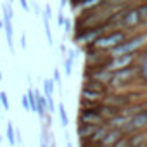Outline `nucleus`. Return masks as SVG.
Here are the masks:
<instances>
[{"instance_id":"34","label":"nucleus","mask_w":147,"mask_h":147,"mask_svg":"<svg viewBox=\"0 0 147 147\" xmlns=\"http://www.w3.org/2000/svg\"><path fill=\"white\" fill-rule=\"evenodd\" d=\"M66 4H67V0H61V5H59V9H64V7H66Z\"/></svg>"},{"instance_id":"17","label":"nucleus","mask_w":147,"mask_h":147,"mask_svg":"<svg viewBox=\"0 0 147 147\" xmlns=\"http://www.w3.org/2000/svg\"><path fill=\"white\" fill-rule=\"evenodd\" d=\"M57 113H59V118H61V125H62V128H66V126L69 125V118H67V113H66V107H64L62 102L57 104Z\"/></svg>"},{"instance_id":"5","label":"nucleus","mask_w":147,"mask_h":147,"mask_svg":"<svg viewBox=\"0 0 147 147\" xmlns=\"http://www.w3.org/2000/svg\"><path fill=\"white\" fill-rule=\"evenodd\" d=\"M138 97L137 92H109L106 97H104V102L106 106H111V107H118V109H125L128 106H131V102Z\"/></svg>"},{"instance_id":"9","label":"nucleus","mask_w":147,"mask_h":147,"mask_svg":"<svg viewBox=\"0 0 147 147\" xmlns=\"http://www.w3.org/2000/svg\"><path fill=\"white\" fill-rule=\"evenodd\" d=\"M82 88L90 90V92H97V94H102V95H107V94L111 92L107 85H104V83H100V82H95V80H83Z\"/></svg>"},{"instance_id":"36","label":"nucleus","mask_w":147,"mask_h":147,"mask_svg":"<svg viewBox=\"0 0 147 147\" xmlns=\"http://www.w3.org/2000/svg\"><path fill=\"white\" fill-rule=\"evenodd\" d=\"M2 78H4V76H2V69H0V82H2Z\"/></svg>"},{"instance_id":"4","label":"nucleus","mask_w":147,"mask_h":147,"mask_svg":"<svg viewBox=\"0 0 147 147\" xmlns=\"http://www.w3.org/2000/svg\"><path fill=\"white\" fill-rule=\"evenodd\" d=\"M107 31V26L106 24H99V26H94V28H85V30H80V31H75L73 35V43H82V45H94L104 33Z\"/></svg>"},{"instance_id":"33","label":"nucleus","mask_w":147,"mask_h":147,"mask_svg":"<svg viewBox=\"0 0 147 147\" xmlns=\"http://www.w3.org/2000/svg\"><path fill=\"white\" fill-rule=\"evenodd\" d=\"M21 142H23V135L19 130H16V144H21Z\"/></svg>"},{"instance_id":"26","label":"nucleus","mask_w":147,"mask_h":147,"mask_svg":"<svg viewBox=\"0 0 147 147\" xmlns=\"http://www.w3.org/2000/svg\"><path fill=\"white\" fill-rule=\"evenodd\" d=\"M64 19H66V18H64V11L59 9V12H57V24H59L61 28L64 26Z\"/></svg>"},{"instance_id":"19","label":"nucleus","mask_w":147,"mask_h":147,"mask_svg":"<svg viewBox=\"0 0 147 147\" xmlns=\"http://www.w3.org/2000/svg\"><path fill=\"white\" fill-rule=\"evenodd\" d=\"M62 67H64V75L66 76H71V73H73V61L71 59H62Z\"/></svg>"},{"instance_id":"2","label":"nucleus","mask_w":147,"mask_h":147,"mask_svg":"<svg viewBox=\"0 0 147 147\" xmlns=\"http://www.w3.org/2000/svg\"><path fill=\"white\" fill-rule=\"evenodd\" d=\"M147 45V33H137L130 38H126L121 45L109 50V55H123V54H138L140 49Z\"/></svg>"},{"instance_id":"30","label":"nucleus","mask_w":147,"mask_h":147,"mask_svg":"<svg viewBox=\"0 0 147 147\" xmlns=\"http://www.w3.org/2000/svg\"><path fill=\"white\" fill-rule=\"evenodd\" d=\"M19 5H21V7H23V9H24L26 12H28V11L31 9V7H30V2H28V0H19Z\"/></svg>"},{"instance_id":"6","label":"nucleus","mask_w":147,"mask_h":147,"mask_svg":"<svg viewBox=\"0 0 147 147\" xmlns=\"http://www.w3.org/2000/svg\"><path fill=\"white\" fill-rule=\"evenodd\" d=\"M138 59V54H123V55H111L106 67L111 69L113 73L119 71V69H125L128 66H133L135 61Z\"/></svg>"},{"instance_id":"3","label":"nucleus","mask_w":147,"mask_h":147,"mask_svg":"<svg viewBox=\"0 0 147 147\" xmlns=\"http://www.w3.org/2000/svg\"><path fill=\"white\" fill-rule=\"evenodd\" d=\"M126 38H128V35H126L125 30H109V31H106V33L94 43V47L99 49V50L109 52V50L116 49L118 45H121Z\"/></svg>"},{"instance_id":"1","label":"nucleus","mask_w":147,"mask_h":147,"mask_svg":"<svg viewBox=\"0 0 147 147\" xmlns=\"http://www.w3.org/2000/svg\"><path fill=\"white\" fill-rule=\"evenodd\" d=\"M138 78H140V67L138 66H128L125 69H119L113 75L109 90L111 92H121L123 88L133 85V82Z\"/></svg>"},{"instance_id":"24","label":"nucleus","mask_w":147,"mask_h":147,"mask_svg":"<svg viewBox=\"0 0 147 147\" xmlns=\"http://www.w3.org/2000/svg\"><path fill=\"white\" fill-rule=\"evenodd\" d=\"M21 104H23V107H24V111H26V113H31V107H30V99H28V95H26V94L21 97Z\"/></svg>"},{"instance_id":"35","label":"nucleus","mask_w":147,"mask_h":147,"mask_svg":"<svg viewBox=\"0 0 147 147\" xmlns=\"http://www.w3.org/2000/svg\"><path fill=\"white\" fill-rule=\"evenodd\" d=\"M66 147H75V145H73L71 142H67V145H66Z\"/></svg>"},{"instance_id":"28","label":"nucleus","mask_w":147,"mask_h":147,"mask_svg":"<svg viewBox=\"0 0 147 147\" xmlns=\"http://www.w3.org/2000/svg\"><path fill=\"white\" fill-rule=\"evenodd\" d=\"M67 59H71L73 62H75V59H76V50L75 49H71V50H67V55H66Z\"/></svg>"},{"instance_id":"12","label":"nucleus","mask_w":147,"mask_h":147,"mask_svg":"<svg viewBox=\"0 0 147 147\" xmlns=\"http://www.w3.org/2000/svg\"><path fill=\"white\" fill-rule=\"evenodd\" d=\"M123 135H125V133H123L121 130H118V128H109L107 133H106V137L102 138L100 144H102V145H107V147H113Z\"/></svg>"},{"instance_id":"23","label":"nucleus","mask_w":147,"mask_h":147,"mask_svg":"<svg viewBox=\"0 0 147 147\" xmlns=\"http://www.w3.org/2000/svg\"><path fill=\"white\" fill-rule=\"evenodd\" d=\"M138 67H140V78H144V80L147 82V55H145V59H144V64L138 66Z\"/></svg>"},{"instance_id":"13","label":"nucleus","mask_w":147,"mask_h":147,"mask_svg":"<svg viewBox=\"0 0 147 147\" xmlns=\"http://www.w3.org/2000/svg\"><path fill=\"white\" fill-rule=\"evenodd\" d=\"M130 147H147V133L144 131H133L130 133Z\"/></svg>"},{"instance_id":"37","label":"nucleus","mask_w":147,"mask_h":147,"mask_svg":"<svg viewBox=\"0 0 147 147\" xmlns=\"http://www.w3.org/2000/svg\"><path fill=\"white\" fill-rule=\"evenodd\" d=\"M12 2H14V0H7V4H11V5H12Z\"/></svg>"},{"instance_id":"14","label":"nucleus","mask_w":147,"mask_h":147,"mask_svg":"<svg viewBox=\"0 0 147 147\" xmlns=\"http://www.w3.org/2000/svg\"><path fill=\"white\" fill-rule=\"evenodd\" d=\"M4 31H5L9 49L14 50V28H12V19L11 18H4Z\"/></svg>"},{"instance_id":"25","label":"nucleus","mask_w":147,"mask_h":147,"mask_svg":"<svg viewBox=\"0 0 147 147\" xmlns=\"http://www.w3.org/2000/svg\"><path fill=\"white\" fill-rule=\"evenodd\" d=\"M54 82H55V85H57V87L61 88V85H62L61 82H62V80H61V71H59L57 67L54 69Z\"/></svg>"},{"instance_id":"39","label":"nucleus","mask_w":147,"mask_h":147,"mask_svg":"<svg viewBox=\"0 0 147 147\" xmlns=\"http://www.w3.org/2000/svg\"><path fill=\"white\" fill-rule=\"evenodd\" d=\"M125 2H128V0H125Z\"/></svg>"},{"instance_id":"11","label":"nucleus","mask_w":147,"mask_h":147,"mask_svg":"<svg viewBox=\"0 0 147 147\" xmlns=\"http://www.w3.org/2000/svg\"><path fill=\"white\" fill-rule=\"evenodd\" d=\"M97 128H99V126H95V125H83V123H78V126H76V135H78L80 142L92 138Z\"/></svg>"},{"instance_id":"18","label":"nucleus","mask_w":147,"mask_h":147,"mask_svg":"<svg viewBox=\"0 0 147 147\" xmlns=\"http://www.w3.org/2000/svg\"><path fill=\"white\" fill-rule=\"evenodd\" d=\"M5 135H7V140H9V144L14 147V145H16V130H14V125H12V121H7V126H5Z\"/></svg>"},{"instance_id":"27","label":"nucleus","mask_w":147,"mask_h":147,"mask_svg":"<svg viewBox=\"0 0 147 147\" xmlns=\"http://www.w3.org/2000/svg\"><path fill=\"white\" fill-rule=\"evenodd\" d=\"M19 45H21V49H26V35H24V31L21 33V36H19Z\"/></svg>"},{"instance_id":"7","label":"nucleus","mask_w":147,"mask_h":147,"mask_svg":"<svg viewBox=\"0 0 147 147\" xmlns=\"http://www.w3.org/2000/svg\"><path fill=\"white\" fill-rule=\"evenodd\" d=\"M100 109V107H99ZM99 109H82L80 107V113H78V123H83V125H95V126H100L104 125V118L100 116Z\"/></svg>"},{"instance_id":"16","label":"nucleus","mask_w":147,"mask_h":147,"mask_svg":"<svg viewBox=\"0 0 147 147\" xmlns=\"http://www.w3.org/2000/svg\"><path fill=\"white\" fill-rule=\"evenodd\" d=\"M54 88H55V82L50 80V78H45L43 80V95H45V99H50L54 95Z\"/></svg>"},{"instance_id":"10","label":"nucleus","mask_w":147,"mask_h":147,"mask_svg":"<svg viewBox=\"0 0 147 147\" xmlns=\"http://www.w3.org/2000/svg\"><path fill=\"white\" fill-rule=\"evenodd\" d=\"M33 90H35V95H36V113H38L40 119H47V116H49L47 99H45V95H42V94H40V90H38V88H33Z\"/></svg>"},{"instance_id":"38","label":"nucleus","mask_w":147,"mask_h":147,"mask_svg":"<svg viewBox=\"0 0 147 147\" xmlns=\"http://www.w3.org/2000/svg\"><path fill=\"white\" fill-rule=\"evenodd\" d=\"M2 140H4V138H2V135H0V142H2Z\"/></svg>"},{"instance_id":"22","label":"nucleus","mask_w":147,"mask_h":147,"mask_svg":"<svg viewBox=\"0 0 147 147\" xmlns=\"http://www.w3.org/2000/svg\"><path fill=\"white\" fill-rule=\"evenodd\" d=\"M128 138H130V135H123L113 147H130V142H128Z\"/></svg>"},{"instance_id":"8","label":"nucleus","mask_w":147,"mask_h":147,"mask_svg":"<svg viewBox=\"0 0 147 147\" xmlns=\"http://www.w3.org/2000/svg\"><path fill=\"white\" fill-rule=\"evenodd\" d=\"M142 24V19L138 16V11L137 7H126L123 9V19H121V26L123 28H137Z\"/></svg>"},{"instance_id":"29","label":"nucleus","mask_w":147,"mask_h":147,"mask_svg":"<svg viewBox=\"0 0 147 147\" xmlns=\"http://www.w3.org/2000/svg\"><path fill=\"white\" fill-rule=\"evenodd\" d=\"M30 7H33V11H35V14H36V16H42V12H43V11H40V7H38V4H36V2H31V5H30Z\"/></svg>"},{"instance_id":"21","label":"nucleus","mask_w":147,"mask_h":147,"mask_svg":"<svg viewBox=\"0 0 147 147\" xmlns=\"http://www.w3.org/2000/svg\"><path fill=\"white\" fill-rule=\"evenodd\" d=\"M0 104H2L4 111H9V109H11V104H9V97H7V94H5L4 90L0 92Z\"/></svg>"},{"instance_id":"31","label":"nucleus","mask_w":147,"mask_h":147,"mask_svg":"<svg viewBox=\"0 0 147 147\" xmlns=\"http://www.w3.org/2000/svg\"><path fill=\"white\" fill-rule=\"evenodd\" d=\"M64 30H66L67 33H71V31H73V28H71V21H69L67 18L64 19Z\"/></svg>"},{"instance_id":"32","label":"nucleus","mask_w":147,"mask_h":147,"mask_svg":"<svg viewBox=\"0 0 147 147\" xmlns=\"http://www.w3.org/2000/svg\"><path fill=\"white\" fill-rule=\"evenodd\" d=\"M59 49H61V54H62V59H66V55H67V47H66L64 43H61V47H59Z\"/></svg>"},{"instance_id":"20","label":"nucleus","mask_w":147,"mask_h":147,"mask_svg":"<svg viewBox=\"0 0 147 147\" xmlns=\"http://www.w3.org/2000/svg\"><path fill=\"white\" fill-rule=\"evenodd\" d=\"M137 11H138V16H140V19H142V23H147V2L140 4V5L137 7Z\"/></svg>"},{"instance_id":"15","label":"nucleus","mask_w":147,"mask_h":147,"mask_svg":"<svg viewBox=\"0 0 147 147\" xmlns=\"http://www.w3.org/2000/svg\"><path fill=\"white\" fill-rule=\"evenodd\" d=\"M104 97L106 95L97 94V92H90V90H85V88H82V92H80V99L90 100V102H104Z\"/></svg>"}]
</instances>
